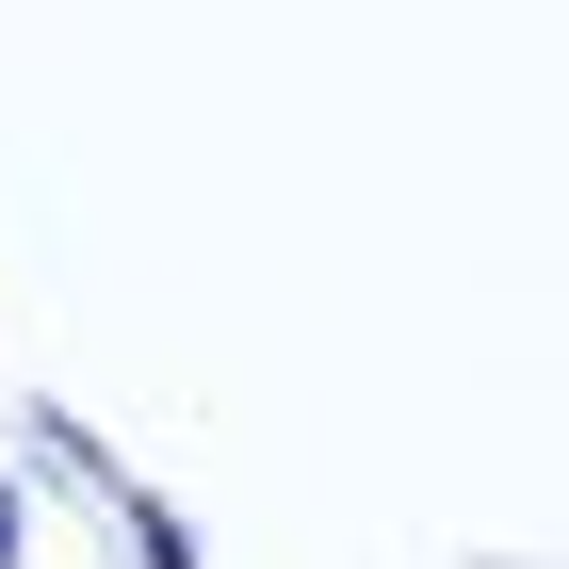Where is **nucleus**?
<instances>
[{"label":"nucleus","instance_id":"obj_1","mask_svg":"<svg viewBox=\"0 0 569 569\" xmlns=\"http://www.w3.org/2000/svg\"><path fill=\"white\" fill-rule=\"evenodd\" d=\"M0 569H17V505H0Z\"/></svg>","mask_w":569,"mask_h":569}]
</instances>
